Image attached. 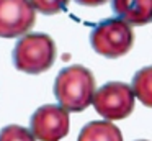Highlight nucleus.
I'll use <instances>...</instances> for the list:
<instances>
[{"instance_id":"f257e3e1","label":"nucleus","mask_w":152,"mask_h":141,"mask_svg":"<svg viewBox=\"0 0 152 141\" xmlns=\"http://www.w3.org/2000/svg\"><path fill=\"white\" fill-rule=\"evenodd\" d=\"M95 92V77L92 71L80 64L64 67L54 82V95L67 111L85 110L93 103Z\"/></svg>"},{"instance_id":"f03ea898","label":"nucleus","mask_w":152,"mask_h":141,"mask_svg":"<svg viewBox=\"0 0 152 141\" xmlns=\"http://www.w3.org/2000/svg\"><path fill=\"white\" fill-rule=\"evenodd\" d=\"M13 64L26 74H41L53 67L56 61V44L49 35L30 33L17 41L13 48Z\"/></svg>"},{"instance_id":"7ed1b4c3","label":"nucleus","mask_w":152,"mask_h":141,"mask_svg":"<svg viewBox=\"0 0 152 141\" xmlns=\"http://www.w3.org/2000/svg\"><path fill=\"white\" fill-rule=\"evenodd\" d=\"M134 43V33L129 23L121 18H108L90 33V44L98 54L116 59L129 52Z\"/></svg>"},{"instance_id":"20e7f679","label":"nucleus","mask_w":152,"mask_h":141,"mask_svg":"<svg viewBox=\"0 0 152 141\" xmlns=\"http://www.w3.org/2000/svg\"><path fill=\"white\" fill-rule=\"evenodd\" d=\"M134 90L124 82H108L95 92L93 108L105 120L128 118L134 110Z\"/></svg>"},{"instance_id":"39448f33","label":"nucleus","mask_w":152,"mask_h":141,"mask_svg":"<svg viewBox=\"0 0 152 141\" xmlns=\"http://www.w3.org/2000/svg\"><path fill=\"white\" fill-rule=\"evenodd\" d=\"M69 111L59 105H43L33 113L30 130L39 141H59L69 133Z\"/></svg>"},{"instance_id":"423d86ee","label":"nucleus","mask_w":152,"mask_h":141,"mask_svg":"<svg viewBox=\"0 0 152 141\" xmlns=\"http://www.w3.org/2000/svg\"><path fill=\"white\" fill-rule=\"evenodd\" d=\"M30 0H0V38H18L36 21Z\"/></svg>"},{"instance_id":"0eeeda50","label":"nucleus","mask_w":152,"mask_h":141,"mask_svg":"<svg viewBox=\"0 0 152 141\" xmlns=\"http://www.w3.org/2000/svg\"><path fill=\"white\" fill-rule=\"evenodd\" d=\"M113 12L129 25L141 26L152 21V0H113Z\"/></svg>"},{"instance_id":"6e6552de","label":"nucleus","mask_w":152,"mask_h":141,"mask_svg":"<svg viewBox=\"0 0 152 141\" xmlns=\"http://www.w3.org/2000/svg\"><path fill=\"white\" fill-rule=\"evenodd\" d=\"M77 141H124L118 126L110 120L90 121L82 128Z\"/></svg>"},{"instance_id":"1a4fd4ad","label":"nucleus","mask_w":152,"mask_h":141,"mask_svg":"<svg viewBox=\"0 0 152 141\" xmlns=\"http://www.w3.org/2000/svg\"><path fill=\"white\" fill-rule=\"evenodd\" d=\"M132 90L142 105L152 108V66L139 69L132 77Z\"/></svg>"},{"instance_id":"9d476101","label":"nucleus","mask_w":152,"mask_h":141,"mask_svg":"<svg viewBox=\"0 0 152 141\" xmlns=\"http://www.w3.org/2000/svg\"><path fill=\"white\" fill-rule=\"evenodd\" d=\"M0 141H36L31 130L18 125H8L0 131Z\"/></svg>"},{"instance_id":"9b49d317","label":"nucleus","mask_w":152,"mask_h":141,"mask_svg":"<svg viewBox=\"0 0 152 141\" xmlns=\"http://www.w3.org/2000/svg\"><path fill=\"white\" fill-rule=\"evenodd\" d=\"M30 3L34 7V10L44 15H56L61 13L67 7L69 0H30Z\"/></svg>"},{"instance_id":"f8f14e48","label":"nucleus","mask_w":152,"mask_h":141,"mask_svg":"<svg viewBox=\"0 0 152 141\" xmlns=\"http://www.w3.org/2000/svg\"><path fill=\"white\" fill-rule=\"evenodd\" d=\"M79 5H87V7H96V5H103L108 0H75Z\"/></svg>"},{"instance_id":"ddd939ff","label":"nucleus","mask_w":152,"mask_h":141,"mask_svg":"<svg viewBox=\"0 0 152 141\" xmlns=\"http://www.w3.org/2000/svg\"><path fill=\"white\" fill-rule=\"evenodd\" d=\"M139 141H145V140H139Z\"/></svg>"}]
</instances>
